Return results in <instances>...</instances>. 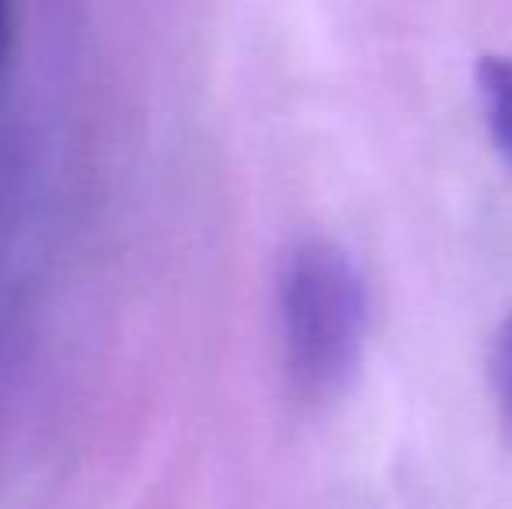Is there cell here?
Returning a JSON list of instances; mask_svg holds the SVG:
<instances>
[{
  "label": "cell",
  "mask_w": 512,
  "mask_h": 509,
  "mask_svg": "<svg viewBox=\"0 0 512 509\" xmlns=\"http://www.w3.org/2000/svg\"><path fill=\"white\" fill-rule=\"evenodd\" d=\"M279 332L290 381L324 398L349 381L366 339V286L349 252L310 238L279 276Z\"/></svg>",
  "instance_id": "6da1fadb"
},
{
  "label": "cell",
  "mask_w": 512,
  "mask_h": 509,
  "mask_svg": "<svg viewBox=\"0 0 512 509\" xmlns=\"http://www.w3.org/2000/svg\"><path fill=\"white\" fill-rule=\"evenodd\" d=\"M478 91L485 102V119L495 143L512 161V60H488L478 63Z\"/></svg>",
  "instance_id": "7a4b0ae2"
},
{
  "label": "cell",
  "mask_w": 512,
  "mask_h": 509,
  "mask_svg": "<svg viewBox=\"0 0 512 509\" xmlns=\"http://www.w3.org/2000/svg\"><path fill=\"white\" fill-rule=\"evenodd\" d=\"M499 391H502V405H506L509 426H512V318L502 332V349H499Z\"/></svg>",
  "instance_id": "3957f363"
},
{
  "label": "cell",
  "mask_w": 512,
  "mask_h": 509,
  "mask_svg": "<svg viewBox=\"0 0 512 509\" xmlns=\"http://www.w3.org/2000/svg\"><path fill=\"white\" fill-rule=\"evenodd\" d=\"M7 32H11V28H7V7L0 4V53H4V46H7Z\"/></svg>",
  "instance_id": "277c9868"
}]
</instances>
